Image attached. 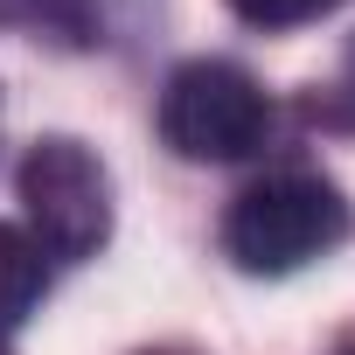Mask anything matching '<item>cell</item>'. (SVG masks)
I'll return each instance as SVG.
<instances>
[{
  "instance_id": "6da1fadb",
  "label": "cell",
  "mask_w": 355,
  "mask_h": 355,
  "mask_svg": "<svg viewBox=\"0 0 355 355\" xmlns=\"http://www.w3.org/2000/svg\"><path fill=\"white\" fill-rule=\"evenodd\" d=\"M341 237H348V202H341L334 182H320V174H265V182H251L230 202V216H223V251L251 279L300 272L306 258L334 251Z\"/></svg>"
},
{
  "instance_id": "277c9868",
  "label": "cell",
  "mask_w": 355,
  "mask_h": 355,
  "mask_svg": "<svg viewBox=\"0 0 355 355\" xmlns=\"http://www.w3.org/2000/svg\"><path fill=\"white\" fill-rule=\"evenodd\" d=\"M0 28L49 42V49H91L98 42V8L91 0H0Z\"/></svg>"
},
{
  "instance_id": "ba28073f",
  "label": "cell",
  "mask_w": 355,
  "mask_h": 355,
  "mask_svg": "<svg viewBox=\"0 0 355 355\" xmlns=\"http://www.w3.org/2000/svg\"><path fill=\"white\" fill-rule=\"evenodd\" d=\"M153 355H182V348H153Z\"/></svg>"
},
{
  "instance_id": "8992f818",
  "label": "cell",
  "mask_w": 355,
  "mask_h": 355,
  "mask_svg": "<svg viewBox=\"0 0 355 355\" xmlns=\"http://www.w3.org/2000/svg\"><path fill=\"white\" fill-rule=\"evenodd\" d=\"M230 8H237L251 28H300V21H320V15H334L341 0H230Z\"/></svg>"
},
{
  "instance_id": "52a82bcc",
  "label": "cell",
  "mask_w": 355,
  "mask_h": 355,
  "mask_svg": "<svg viewBox=\"0 0 355 355\" xmlns=\"http://www.w3.org/2000/svg\"><path fill=\"white\" fill-rule=\"evenodd\" d=\"M334 119H348V125H355V42H348L341 77H334Z\"/></svg>"
},
{
  "instance_id": "9c48e42d",
  "label": "cell",
  "mask_w": 355,
  "mask_h": 355,
  "mask_svg": "<svg viewBox=\"0 0 355 355\" xmlns=\"http://www.w3.org/2000/svg\"><path fill=\"white\" fill-rule=\"evenodd\" d=\"M0 355H8V348H0Z\"/></svg>"
},
{
  "instance_id": "3957f363",
  "label": "cell",
  "mask_w": 355,
  "mask_h": 355,
  "mask_svg": "<svg viewBox=\"0 0 355 355\" xmlns=\"http://www.w3.org/2000/svg\"><path fill=\"white\" fill-rule=\"evenodd\" d=\"M272 132V105L251 70L237 63H182L160 91V139L182 160H244Z\"/></svg>"
},
{
  "instance_id": "5b68a950",
  "label": "cell",
  "mask_w": 355,
  "mask_h": 355,
  "mask_svg": "<svg viewBox=\"0 0 355 355\" xmlns=\"http://www.w3.org/2000/svg\"><path fill=\"white\" fill-rule=\"evenodd\" d=\"M42 286H49V258H42L21 230L0 223V334L21 327V320L42 306Z\"/></svg>"
},
{
  "instance_id": "30bf717a",
  "label": "cell",
  "mask_w": 355,
  "mask_h": 355,
  "mask_svg": "<svg viewBox=\"0 0 355 355\" xmlns=\"http://www.w3.org/2000/svg\"><path fill=\"white\" fill-rule=\"evenodd\" d=\"M348 355H355V348H348Z\"/></svg>"
},
{
  "instance_id": "7a4b0ae2",
  "label": "cell",
  "mask_w": 355,
  "mask_h": 355,
  "mask_svg": "<svg viewBox=\"0 0 355 355\" xmlns=\"http://www.w3.org/2000/svg\"><path fill=\"white\" fill-rule=\"evenodd\" d=\"M21 209H28V244L42 258L84 265L112 237V174L84 139L49 132L21 153Z\"/></svg>"
}]
</instances>
